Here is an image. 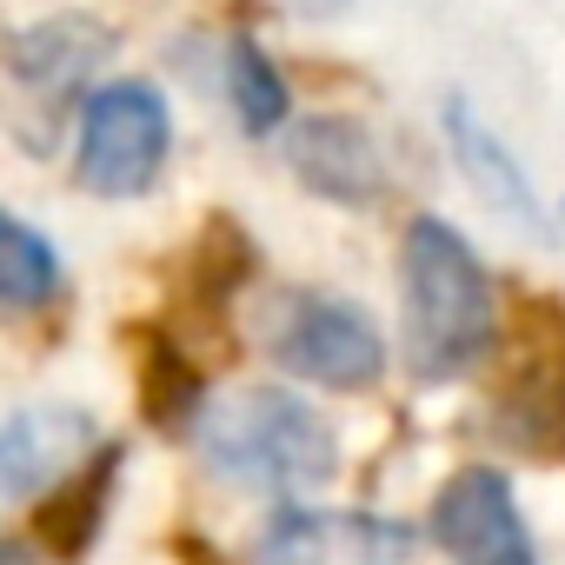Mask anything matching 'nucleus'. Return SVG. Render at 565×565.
I'll use <instances>...</instances> for the list:
<instances>
[{
  "label": "nucleus",
  "mask_w": 565,
  "mask_h": 565,
  "mask_svg": "<svg viewBox=\"0 0 565 565\" xmlns=\"http://www.w3.org/2000/svg\"><path fill=\"white\" fill-rule=\"evenodd\" d=\"M399 320H406V366L419 380H459L492 353L499 307H492V279L472 239L419 213L399 246Z\"/></svg>",
  "instance_id": "1"
},
{
  "label": "nucleus",
  "mask_w": 565,
  "mask_h": 565,
  "mask_svg": "<svg viewBox=\"0 0 565 565\" xmlns=\"http://www.w3.org/2000/svg\"><path fill=\"white\" fill-rule=\"evenodd\" d=\"M193 433L213 472L259 486V492H307V486H327L340 466L333 426L279 386H239L213 399Z\"/></svg>",
  "instance_id": "2"
},
{
  "label": "nucleus",
  "mask_w": 565,
  "mask_h": 565,
  "mask_svg": "<svg viewBox=\"0 0 565 565\" xmlns=\"http://www.w3.org/2000/svg\"><path fill=\"white\" fill-rule=\"evenodd\" d=\"M173 147V114L147 81H107L81 107V186L100 200H134L160 180Z\"/></svg>",
  "instance_id": "3"
},
{
  "label": "nucleus",
  "mask_w": 565,
  "mask_h": 565,
  "mask_svg": "<svg viewBox=\"0 0 565 565\" xmlns=\"http://www.w3.org/2000/svg\"><path fill=\"white\" fill-rule=\"evenodd\" d=\"M266 340H273V360L294 380H313V386H333V393H360L386 373L380 327L360 307L333 300V294H294L273 313Z\"/></svg>",
  "instance_id": "4"
},
{
  "label": "nucleus",
  "mask_w": 565,
  "mask_h": 565,
  "mask_svg": "<svg viewBox=\"0 0 565 565\" xmlns=\"http://www.w3.org/2000/svg\"><path fill=\"white\" fill-rule=\"evenodd\" d=\"M433 545L452 565H539V545L519 519L512 479L499 466H466L433 499Z\"/></svg>",
  "instance_id": "5"
},
{
  "label": "nucleus",
  "mask_w": 565,
  "mask_h": 565,
  "mask_svg": "<svg viewBox=\"0 0 565 565\" xmlns=\"http://www.w3.org/2000/svg\"><path fill=\"white\" fill-rule=\"evenodd\" d=\"M107 47H114V41H107L94 21H41V28L14 34V47H8V87H14L21 100H41V114H34V127L21 134V147L47 153L54 120H61L74 100L87 107V74L107 61Z\"/></svg>",
  "instance_id": "6"
},
{
  "label": "nucleus",
  "mask_w": 565,
  "mask_h": 565,
  "mask_svg": "<svg viewBox=\"0 0 565 565\" xmlns=\"http://www.w3.org/2000/svg\"><path fill=\"white\" fill-rule=\"evenodd\" d=\"M94 452V413L47 399L28 406L14 419H0V512L28 505V499H54Z\"/></svg>",
  "instance_id": "7"
},
{
  "label": "nucleus",
  "mask_w": 565,
  "mask_h": 565,
  "mask_svg": "<svg viewBox=\"0 0 565 565\" xmlns=\"http://www.w3.org/2000/svg\"><path fill=\"white\" fill-rule=\"evenodd\" d=\"M413 532L373 512H279L253 539V565H399Z\"/></svg>",
  "instance_id": "8"
},
{
  "label": "nucleus",
  "mask_w": 565,
  "mask_h": 565,
  "mask_svg": "<svg viewBox=\"0 0 565 565\" xmlns=\"http://www.w3.org/2000/svg\"><path fill=\"white\" fill-rule=\"evenodd\" d=\"M287 167L333 206H380L386 200V153L347 114H313L287 134Z\"/></svg>",
  "instance_id": "9"
},
{
  "label": "nucleus",
  "mask_w": 565,
  "mask_h": 565,
  "mask_svg": "<svg viewBox=\"0 0 565 565\" xmlns=\"http://www.w3.org/2000/svg\"><path fill=\"white\" fill-rule=\"evenodd\" d=\"M446 127H452V160L466 167V180L486 193V206H499L505 220H519L525 233H545V213H539V193L525 186V167L505 153V140L466 107V100H446Z\"/></svg>",
  "instance_id": "10"
},
{
  "label": "nucleus",
  "mask_w": 565,
  "mask_h": 565,
  "mask_svg": "<svg viewBox=\"0 0 565 565\" xmlns=\"http://www.w3.org/2000/svg\"><path fill=\"white\" fill-rule=\"evenodd\" d=\"M54 294H61V253L34 226H21L8 206H0V307H8V313H34Z\"/></svg>",
  "instance_id": "11"
},
{
  "label": "nucleus",
  "mask_w": 565,
  "mask_h": 565,
  "mask_svg": "<svg viewBox=\"0 0 565 565\" xmlns=\"http://www.w3.org/2000/svg\"><path fill=\"white\" fill-rule=\"evenodd\" d=\"M226 94H233V114H239L246 134H279L287 114H294V94H287V81H279V67L246 34L226 47Z\"/></svg>",
  "instance_id": "12"
},
{
  "label": "nucleus",
  "mask_w": 565,
  "mask_h": 565,
  "mask_svg": "<svg viewBox=\"0 0 565 565\" xmlns=\"http://www.w3.org/2000/svg\"><path fill=\"white\" fill-rule=\"evenodd\" d=\"M107 492H114V452H100V459H94V472L81 466V472H74V479L54 492V505H41V539H47L61 558L87 552V539L100 532Z\"/></svg>",
  "instance_id": "13"
},
{
  "label": "nucleus",
  "mask_w": 565,
  "mask_h": 565,
  "mask_svg": "<svg viewBox=\"0 0 565 565\" xmlns=\"http://www.w3.org/2000/svg\"><path fill=\"white\" fill-rule=\"evenodd\" d=\"M147 413L160 426H180V419L206 413L200 406V373L186 360H173V347H153V360H147Z\"/></svg>",
  "instance_id": "14"
},
{
  "label": "nucleus",
  "mask_w": 565,
  "mask_h": 565,
  "mask_svg": "<svg viewBox=\"0 0 565 565\" xmlns=\"http://www.w3.org/2000/svg\"><path fill=\"white\" fill-rule=\"evenodd\" d=\"M0 565H41V552L21 545V539H0Z\"/></svg>",
  "instance_id": "15"
}]
</instances>
